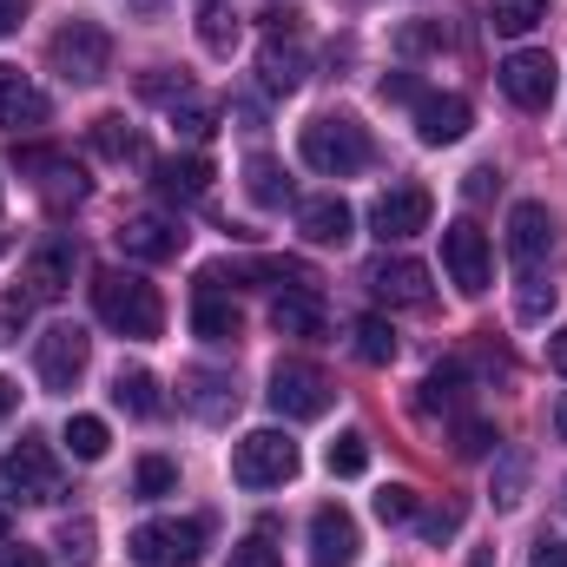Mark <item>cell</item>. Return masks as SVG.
<instances>
[{
  "instance_id": "603a6c76",
  "label": "cell",
  "mask_w": 567,
  "mask_h": 567,
  "mask_svg": "<svg viewBox=\"0 0 567 567\" xmlns=\"http://www.w3.org/2000/svg\"><path fill=\"white\" fill-rule=\"evenodd\" d=\"M297 231H303L310 245H337V251H343V245L357 238V212H350L343 198H310V205L297 212Z\"/></svg>"
},
{
  "instance_id": "52a82bcc",
  "label": "cell",
  "mask_w": 567,
  "mask_h": 567,
  "mask_svg": "<svg viewBox=\"0 0 567 567\" xmlns=\"http://www.w3.org/2000/svg\"><path fill=\"white\" fill-rule=\"evenodd\" d=\"M495 80H502V93H508L522 113H548L555 93H561V66H555V53H542V47H515V53L495 66Z\"/></svg>"
},
{
  "instance_id": "b9f144b4",
  "label": "cell",
  "mask_w": 567,
  "mask_h": 567,
  "mask_svg": "<svg viewBox=\"0 0 567 567\" xmlns=\"http://www.w3.org/2000/svg\"><path fill=\"white\" fill-rule=\"evenodd\" d=\"M172 126H178L185 140H205V133H212V106L185 93V100H172Z\"/></svg>"
},
{
  "instance_id": "7c38bea8",
  "label": "cell",
  "mask_w": 567,
  "mask_h": 567,
  "mask_svg": "<svg viewBox=\"0 0 567 567\" xmlns=\"http://www.w3.org/2000/svg\"><path fill=\"white\" fill-rule=\"evenodd\" d=\"M429 212H435V198H429L423 185H390V192L370 205V225H377V238H383V245H396V238L429 231Z\"/></svg>"
},
{
  "instance_id": "d4e9b609",
  "label": "cell",
  "mask_w": 567,
  "mask_h": 567,
  "mask_svg": "<svg viewBox=\"0 0 567 567\" xmlns=\"http://www.w3.org/2000/svg\"><path fill=\"white\" fill-rule=\"evenodd\" d=\"M258 73H265V93H297V86H303V73H310V60H303V47H297V40L271 33V40H265V53H258Z\"/></svg>"
},
{
  "instance_id": "db71d44e",
  "label": "cell",
  "mask_w": 567,
  "mask_h": 567,
  "mask_svg": "<svg viewBox=\"0 0 567 567\" xmlns=\"http://www.w3.org/2000/svg\"><path fill=\"white\" fill-rule=\"evenodd\" d=\"M265 27H271V33H297V13H290V7H271Z\"/></svg>"
},
{
  "instance_id": "11a10c76",
  "label": "cell",
  "mask_w": 567,
  "mask_h": 567,
  "mask_svg": "<svg viewBox=\"0 0 567 567\" xmlns=\"http://www.w3.org/2000/svg\"><path fill=\"white\" fill-rule=\"evenodd\" d=\"M13 403H20V390H13V383H7V377H0V423H7V416H13Z\"/></svg>"
},
{
  "instance_id": "6f0895ef",
  "label": "cell",
  "mask_w": 567,
  "mask_h": 567,
  "mask_svg": "<svg viewBox=\"0 0 567 567\" xmlns=\"http://www.w3.org/2000/svg\"><path fill=\"white\" fill-rule=\"evenodd\" d=\"M7 535H13V522H7V508H0V542H7Z\"/></svg>"
},
{
  "instance_id": "ba28073f",
  "label": "cell",
  "mask_w": 567,
  "mask_h": 567,
  "mask_svg": "<svg viewBox=\"0 0 567 567\" xmlns=\"http://www.w3.org/2000/svg\"><path fill=\"white\" fill-rule=\"evenodd\" d=\"M265 396H271V410H278L284 423H317V416L337 403V383H330L317 363H278Z\"/></svg>"
},
{
  "instance_id": "4316f807",
  "label": "cell",
  "mask_w": 567,
  "mask_h": 567,
  "mask_svg": "<svg viewBox=\"0 0 567 567\" xmlns=\"http://www.w3.org/2000/svg\"><path fill=\"white\" fill-rule=\"evenodd\" d=\"M198 40H205L212 60L238 53V13H231V0H198Z\"/></svg>"
},
{
  "instance_id": "5b68a950",
  "label": "cell",
  "mask_w": 567,
  "mask_h": 567,
  "mask_svg": "<svg viewBox=\"0 0 567 567\" xmlns=\"http://www.w3.org/2000/svg\"><path fill=\"white\" fill-rule=\"evenodd\" d=\"M0 488H7L13 502H60V495H66L60 462H53V449H47L40 435H20V442L7 449V462H0Z\"/></svg>"
},
{
  "instance_id": "6da1fadb",
  "label": "cell",
  "mask_w": 567,
  "mask_h": 567,
  "mask_svg": "<svg viewBox=\"0 0 567 567\" xmlns=\"http://www.w3.org/2000/svg\"><path fill=\"white\" fill-rule=\"evenodd\" d=\"M93 310L106 330L152 343L165 330V303H158V284H145L140 271H93Z\"/></svg>"
},
{
  "instance_id": "f35d334b",
  "label": "cell",
  "mask_w": 567,
  "mask_h": 567,
  "mask_svg": "<svg viewBox=\"0 0 567 567\" xmlns=\"http://www.w3.org/2000/svg\"><path fill=\"white\" fill-rule=\"evenodd\" d=\"M548 310H555V284L522 278V290H515V317H522V323H548Z\"/></svg>"
},
{
  "instance_id": "277c9868",
  "label": "cell",
  "mask_w": 567,
  "mask_h": 567,
  "mask_svg": "<svg viewBox=\"0 0 567 567\" xmlns=\"http://www.w3.org/2000/svg\"><path fill=\"white\" fill-rule=\"evenodd\" d=\"M290 475H297V442L284 429H251L231 449V482L238 488H284Z\"/></svg>"
},
{
  "instance_id": "9c48e42d",
  "label": "cell",
  "mask_w": 567,
  "mask_h": 567,
  "mask_svg": "<svg viewBox=\"0 0 567 567\" xmlns=\"http://www.w3.org/2000/svg\"><path fill=\"white\" fill-rule=\"evenodd\" d=\"M442 265H449V284H455L462 297H482V290H488V278H495L488 231H482V225H468V218L442 225Z\"/></svg>"
},
{
  "instance_id": "1f68e13d",
  "label": "cell",
  "mask_w": 567,
  "mask_h": 567,
  "mask_svg": "<svg viewBox=\"0 0 567 567\" xmlns=\"http://www.w3.org/2000/svg\"><path fill=\"white\" fill-rule=\"evenodd\" d=\"M113 403H120L126 416H158V383H152V370H120V377H113Z\"/></svg>"
},
{
  "instance_id": "60d3db41",
  "label": "cell",
  "mask_w": 567,
  "mask_h": 567,
  "mask_svg": "<svg viewBox=\"0 0 567 567\" xmlns=\"http://www.w3.org/2000/svg\"><path fill=\"white\" fill-rule=\"evenodd\" d=\"M522 488H528V462H522V455H502L495 488H488V495H495V508H515V502H522Z\"/></svg>"
},
{
  "instance_id": "44dd1931",
  "label": "cell",
  "mask_w": 567,
  "mask_h": 567,
  "mask_svg": "<svg viewBox=\"0 0 567 567\" xmlns=\"http://www.w3.org/2000/svg\"><path fill=\"white\" fill-rule=\"evenodd\" d=\"M178 396H185V410L205 416V423H225V416L238 410V383L218 377V370H185V377H178Z\"/></svg>"
},
{
  "instance_id": "9f6ffc18",
  "label": "cell",
  "mask_w": 567,
  "mask_h": 567,
  "mask_svg": "<svg viewBox=\"0 0 567 567\" xmlns=\"http://www.w3.org/2000/svg\"><path fill=\"white\" fill-rule=\"evenodd\" d=\"M555 435H561V442H567V396H561V403H555Z\"/></svg>"
},
{
  "instance_id": "484cf974",
  "label": "cell",
  "mask_w": 567,
  "mask_h": 567,
  "mask_svg": "<svg viewBox=\"0 0 567 567\" xmlns=\"http://www.w3.org/2000/svg\"><path fill=\"white\" fill-rule=\"evenodd\" d=\"M462 396H468V370L449 357V363H435V370L423 377L416 410H423V416H455V410H462Z\"/></svg>"
},
{
  "instance_id": "8992f818",
  "label": "cell",
  "mask_w": 567,
  "mask_h": 567,
  "mask_svg": "<svg viewBox=\"0 0 567 567\" xmlns=\"http://www.w3.org/2000/svg\"><path fill=\"white\" fill-rule=\"evenodd\" d=\"M205 542H212V528L198 522V515H185V522H145L133 528V561L140 567H192L205 561Z\"/></svg>"
},
{
  "instance_id": "f546056e",
  "label": "cell",
  "mask_w": 567,
  "mask_h": 567,
  "mask_svg": "<svg viewBox=\"0 0 567 567\" xmlns=\"http://www.w3.org/2000/svg\"><path fill=\"white\" fill-rule=\"evenodd\" d=\"M548 20V0H488V27L502 33V40H522V33H535Z\"/></svg>"
},
{
  "instance_id": "4dcf8cb0",
  "label": "cell",
  "mask_w": 567,
  "mask_h": 567,
  "mask_svg": "<svg viewBox=\"0 0 567 567\" xmlns=\"http://www.w3.org/2000/svg\"><path fill=\"white\" fill-rule=\"evenodd\" d=\"M93 152H106V158L126 165V158H145V140L126 126V113H100L93 120Z\"/></svg>"
},
{
  "instance_id": "c3c4849f",
  "label": "cell",
  "mask_w": 567,
  "mask_h": 567,
  "mask_svg": "<svg viewBox=\"0 0 567 567\" xmlns=\"http://www.w3.org/2000/svg\"><path fill=\"white\" fill-rule=\"evenodd\" d=\"M377 93H383V100H410V106H416V100H423V80H416V73H390Z\"/></svg>"
},
{
  "instance_id": "ab89813d",
  "label": "cell",
  "mask_w": 567,
  "mask_h": 567,
  "mask_svg": "<svg viewBox=\"0 0 567 567\" xmlns=\"http://www.w3.org/2000/svg\"><path fill=\"white\" fill-rule=\"evenodd\" d=\"M435 47H449V27H442V20H410V27L396 33V53H410V60H416V53H435Z\"/></svg>"
},
{
  "instance_id": "816d5d0a",
  "label": "cell",
  "mask_w": 567,
  "mask_h": 567,
  "mask_svg": "<svg viewBox=\"0 0 567 567\" xmlns=\"http://www.w3.org/2000/svg\"><path fill=\"white\" fill-rule=\"evenodd\" d=\"M20 20H27V0H0V40L20 33Z\"/></svg>"
},
{
  "instance_id": "30bf717a",
  "label": "cell",
  "mask_w": 567,
  "mask_h": 567,
  "mask_svg": "<svg viewBox=\"0 0 567 567\" xmlns=\"http://www.w3.org/2000/svg\"><path fill=\"white\" fill-rule=\"evenodd\" d=\"M86 357H93V337H86L80 323H53V330L33 343V370H40V383H47L53 396H66V390L86 377Z\"/></svg>"
},
{
  "instance_id": "2e32d148",
  "label": "cell",
  "mask_w": 567,
  "mask_h": 567,
  "mask_svg": "<svg viewBox=\"0 0 567 567\" xmlns=\"http://www.w3.org/2000/svg\"><path fill=\"white\" fill-rule=\"evenodd\" d=\"M370 290L383 297V303H396V310H429V265L416 258H377L370 265Z\"/></svg>"
},
{
  "instance_id": "7dc6e473",
  "label": "cell",
  "mask_w": 567,
  "mask_h": 567,
  "mask_svg": "<svg viewBox=\"0 0 567 567\" xmlns=\"http://www.w3.org/2000/svg\"><path fill=\"white\" fill-rule=\"evenodd\" d=\"M140 93L145 100H185V80H172V66H152L140 80Z\"/></svg>"
},
{
  "instance_id": "ee69618b",
  "label": "cell",
  "mask_w": 567,
  "mask_h": 567,
  "mask_svg": "<svg viewBox=\"0 0 567 567\" xmlns=\"http://www.w3.org/2000/svg\"><path fill=\"white\" fill-rule=\"evenodd\" d=\"M225 567H284V555L271 548V535H251V542H238L231 548V561Z\"/></svg>"
},
{
  "instance_id": "74e56055",
  "label": "cell",
  "mask_w": 567,
  "mask_h": 567,
  "mask_svg": "<svg viewBox=\"0 0 567 567\" xmlns=\"http://www.w3.org/2000/svg\"><path fill=\"white\" fill-rule=\"evenodd\" d=\"M502 449V435L495 423H482V416H468V423H455V455H468V462H482V455H495Z\"/></svg>"
},
{
  "instance_id": "8d00e7d4",
  "label": "cell",
  "mask_w": 567,
  "mask_h": 567,
  "mask_svg": "<svg viewBox=\"0 0 567 567\" xmlns=\"http://www.w3.org/2000/svg\"><path fill=\"white\" fill-rule=\"evenodd\" d=\"M93 542H100V528H93L86 515H80V522H66V528H60V561H66V567H93V555H100Z\"/></svg>"
},
{
  "instance_id": "d6a6232c",
  "label": "cell",
  "mask_w": 567,
  "mask_h": 567,
  "mask_svg": "<svg viewBox=\"0 0 567 567\" xmlns=\"http://www.w3.org/2000/svg\"><path fill=\"white\" fill-rule=\"evenodd\" d=\"M133 495H140V502H165V495H178V462H165V455H140V468H133Z\"/></svg>"
},
{
  "instance_id": "7a4b0ae2",
  "label": "cell",
  "mask_w": 567,
  "mask_h": 567,
  "mask_svg": "<svg viewBox=\"0 0 567 567\" xmlns=\"http://www.w3.org/2000/svg\"><path fill=\"white\" fill-rule=\"evenodd\" d=\"M297 152H303V165L323 172V178H357V172L370 165V133H363L350 113H317V120L297 133Z\"/></svg>"
},
{
  "instance_id": "e575fe53",
  "label": "cell",
  "mask_w": 567,
  "mask_h": 567,
  "mask_svg": "<svg viewBox=\"0 0 567 567\" xmlns=\"http://www.w3.org/2000/svg\"><path fill=\"white\" fill-rule=\"evenodd\" d=\"M370 508H377L383 528H403V522H416V488H410V482H383Z\"/></svg>"
},
{
  "instance_id": "f6af8a7d",
  "label": "cell",
  "mask_w": 567,
  "mask_h": 567,
  "mask_svg": "<svg viewBox=\"0 0 567 567\" xmlns=\"http://www.w3.org/2000/svg\"><path fill=\"white\" fill-rule=\"evenodd\" d=\"M455 528H462V502H442V508H429L423 515V542H435V548H442Z\"/></svg>"
},
{
  "instance_id": "d590c367",
  "label": "cell",
  "mask_w": 567,
  "mask_h": 567,
  "mask_svg": "<svg viewBox=\"0 0 567 567\" xmlns=\"http://www.w3.org/2000/svg\"><path fill=\"white\" fill-rule=\"evenodd\" d=\"M66 449H73V462H100V455L113 449V435H106L100 416H73V423H66Z\"/></svg>"
},
{
  "instance_id": "ac0fdd59",
  "label": "cell",
  "mask_w": 567,
  "mask_h": 567,
  "mask_svg": "<svg viewBox=\"0 0 567 567\" xmlns=\"http://www.w3.org/2000/svg\"><path fill=\"white\" fill-rule=\"evenodd\" d=\"M468 126H475V113L462 93H423L416 100V140L423 145H455Z\"/></svg>"
},
{
  "instance_id": "bcb514c9",
  "label": "cell",
  "mask_w": 567,
  "mask_h": 567,
  "mask_svg": "<svg viewBox=\"0 0 567 567\" xmlns=\"http://www.w3.org/2000/svg\"><path fill=\"white\" fill-rule=\"evenodd\" d=\"M495 192H502V172H495V165H475V172L462 178V198H468V205H482V198H495Z\"/></svg>"
},
{
  "instance_id": "5bb4252c",
  "label": "cell",
  "mask_w": 567,
  "mask_h": 567,
  "mask_svg": "<svg viewBox=\"0 0 567 567\" xmlns=\"http://www.w3.org/2000/svg\"><path fill=\"white\" fill-rule=\"evenodd\" d=\"M113 245H120L126 258H140V265H165V258H178L185 231H178L172 218H158V212H133V218L113 231Z\"/></svg>"
},
{
  "instance_id": "e0dca14e",
  "label": "cell",
  "mask_w": 567,
  "mask_h": 567,
  "mask_svg": "<svg viewBox=\"0 0 567 567\" xmlns=\"http://www.w3.org/2000/svg\"><path fill=\"white\" fill-rule=\"evenodd\" d=\"M47 93L20 73V66H0V133H33V126H47Z\"/></svg>"
},
{
  "instance_id": "7bdbcfd3",
  "label": "cell",
  "mask_w": 567,
  "mask_h": 567,
  "mask_svg": "<svg viewBox=\"0 0 567 567\" xmlns=\"http://www.w3.org/2000/svg\"><path fill=\"white\" fill-rule=\"evenodd\" d=\"M27 317H33V297H27V290H7V297H0V343H20Z\"/></svg>"
},
{
  "instance_id": "8fae6325",
  "label": "cell",
  "mask_w": 567,
  "mask_h": 567,
  "mask_svg": "<svg viewBox=\"0 0 567 567\" xmlns=\"http://www.w3.org/2000/svg\"><path fill=\"white\" fill-rule=\"evenodd\" d=\"M555 238H561V225H555V212H548L542 198H522V205L508 212V258H515L522 271H535V265H548V251H555Z\"/></svg>"
},
{
  "instance_id": "83f0119b",
  "label": "cell",
  "mask_w": 567,
  "mask_h": 567,
  "mask_svg": "<svg viewBox=\"0 0 567 567\" xmlns=\"http://www.w3.org/2000/svg\"><path fill=\"white\" fill-rule=\"evenodd\" d=\"M350 350H357V363L383 370V363H396V330H390L383 317H357V330H350Z\"/></svg>"
},
{
  "instance_id": "f907efd6",
  "label": "cell",
  "mask_w": 567,
  "mask_h": 567,
  "mask_svg": "<svg viewBox=\"0 0 567 567\" xmlns=\"http://www.w3.org/2000/svg\"><path fill=\"white\" fill-rule=\"evenodd\" d=\"M535 567H567V542L542 535V542H535Z\"/></svg>"
},
{
  "instance_id": "3957f363",
  "label": "cell",
  "mask_w": 567,
  "mask_h": 567,
  "mask_svg": "<svg viewBox=\"0 0 567 567\" xmlns=\"http://www.w3.org/2000/svg\"><path fill=\"white\" fill-rule=\"evenodd\" d=\"M53 73H60L66 86L106 80V73H113V33H106L100 20H66V27L53 33Z\"/></svg>"
},
{
  "instance_id": "d6986e66",
  "label": "cell",
  "mask_w": 567,
  "mask_h": 567,
  "mask_svg": "<svg viewBox=\"0 0 567 567\" xmlns=\"http://www.w3.org/2000/svg\"><path fill=\"white\" fill-rule=\"evenodd\" d=\"M271 323H278V337L323 343V330H330V317H323V290H278V303H271Z\"/></svg>"
},
{
  "instance_id": "f1b7e54d",
  "label": "cell",
  "mask_w": 567,
  "mask_h": 567,
  "mask_svg": "<svg viewBox=\"0 0 567 567\" xmlns=\"http://www.w3.org/2000/svg\"><path fill=\"white\" fill-rule=\"evenodd\" d=\"M245 192H251L258 205H271V212L290 198V178H284V165L271 152H251V158H245Z\"/></svg>"
},
{
  "instance_id": "ffe728a7",
  "label": "cell",
  "mask_w": 567,
  "mask_h": 567,
  "mask_svg": "<svg viewBox=\"0 0 567 567\" xmlns=\"http://www.w3.org/2000/svg\"><path fill=\"white\" fill-rule=\"evenodd\" d=\"M13 165H20V172H40L47 205H80V198H86V172L66 165L60 152H13Z\"/></svg>"
},
{
  "instance_id": "681fc988",
  "label": "cell",
  "mask_w": 567,
  "mask_h": 567,
  "mask_svg": "<svg viewBox=\"0 0 567 567\" xmlns=\"http://www.w3.org/2000/svg\"><path fill=\"white\" fill-rule=\"evenodd\" d=\"M0 567H47V555L27 548V542H7V548H0Z\"/></svg>"
},
{
  "instance_id": "836d02e7",
  "label": "cell",
  "mask_w": 567,
  "mask_h": 567,
  "mask_svg": "<svg viewBox=\"0 0 567 567\" xmlns=\"http://www.w3.org/2000/svg\"><path fill=\"white\" fill-rule=\"evenodd\" d=\"M363 468H370V435H363V429H343V435L330 442V475L350 482V475H363Z\"/></svg>"
},
{
  "instance_id": "4fadbf2b",
  "label": "cell",
  "mask_w": 567,
  "mask_h": 567,
  "mask_svg": "<svg viewBox=\"0 0 567 567\" xmlns=\"http://www.w3.org/2000/svg\"><path fill=\"white\" fill-rule=\"evenodd\" d=\"M73 271H80V245H73V238H40L33 258H27V297H33V303L66 297Z\"/></svg>"
},
{
  "instance_id": "cb8c5ba5",
  "label": "cell",
  "mask_w": 567,
  "mask_h": 567,
  "mask_svg": "<svg viewBox=\"0 0 567 567\" xmlns=\"http://www.w3.org/2000/svg\"><path fill=\"white\" fill-rule=\"evenodd\" d=\"M205 192H212V158L185 152V158H165V165H158V198H172V205H198Z\"/></svg>"
},
{
  "instance_id": "f5cc1de1",
  "label": "cell",
  "mask_w": 567,
  "mask_h": 567,
  "mask_svg": "<svg viewBox=\"0 0 567 567\" xmlns=\"http://www.w3.org/2000/svg\"><path fill=\"white\" fill-rule=\"evenodd\" d=\"M548 370H555V377H567V323L548 337Z\"/></svg>"
},
{
  "instance_id": "9a60e30c",
  "label": "cell",
  "mask_w": 567,
  "mask_h": 567,
  "mask_svg": "<svg viewBox=\"0 0 567 567\" xmlns=\"http://www.w3.org/2000/svg\"><path fill=\"white\" fill-rule=\"evenodd\" d=\"M357 515L350 508H337V502H323L317 515H310V561L317 567H350L357 561Z\"/></svg>"
},
{
  "instance_id": "7402d4cb",
  "label": "cell",
  "mask_w": 567,
  "mask_h": 567,
  "mask_svg": "<svg viewBox=\"0 0 567 567\" xmlns=\"http://www.w3.org/2000/svg\"><path fill=\"white\" fill-rule=\"evenodd\" d=\"M192 330L205 337V343H238V303L218 290L212 278H198V297H192Z\"/></svg>"
}]
</instances>
